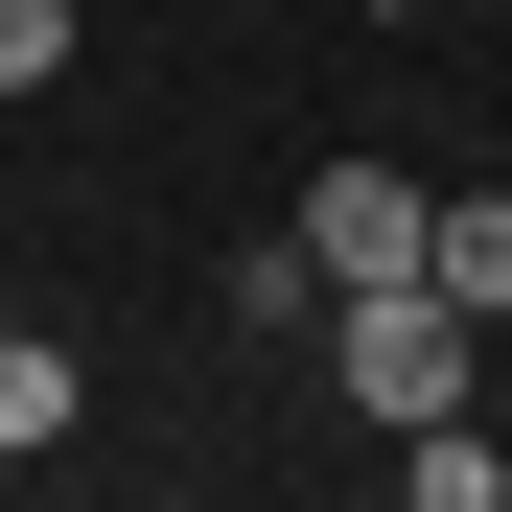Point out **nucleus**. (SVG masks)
<instances>
[{"mask_svg": "<svg viewBox=\"0 0 512 512\" xmlns=\"http://www.w3.org/2000/svg\"><path fill=\"white\" fill-rule=\"evenodd\" d=\"M466 350H489V303H443V280H326V396L373 419H466Z\"/></svg>", "mask_w": 512, "mask_h": 512, "instance_id": "obj_1", "label": "nucleus"}, {"mask_svg": "<svg viewBox=\"0 0 512 512\" xmlns=\"http://www.w3.org/2000/svg\"><path fill=\"white\" fill-rule=\"evenodd\" d=\"M419 210H443V187H396V163H326V187H303V280H419Z\"/></svg>", "mask_w": 512, "mask_h": 512, "instance_id": "obj_2", "label": "nucleus"}, {"mask_svg": "<svg viewBox=\"0 0 512 512\" xmlns=\"http://www.w3.org/2000/svg\"><path fill=\"white\" fill-rule=\"evenodd\" d=\"M70 419H94V373H70V326H24V303H0V466H24V443H70Z\"/></svg>", "mask_w": 512, "mask_h": 512, "instance_id": "obj_3", "label": "nucleus"}, {"mask_svg": "<svg viewBox=\"0 0 512 512\" xmlns=\"http://www.w3.org/2000/svg\"><path fill=\"white\" fill-rule=\"evenodd\" d=\"M419 280H443V303H489V326H512V187H443V210H419Z\"/></svg>", "mask_w": 512, "mask_h": 512, "instance_id": "obj_4", "label": "nucleus"}, {"mask_svg": "<svg viewBox=\"0 0 512 512\" xmlns=\"http://www.w3.org/2000/svg\"><path fill=\"white\" fill-rule=\"evenodd\" d=\"M396 489H419V512H489V489H512V466H489V443H466V419H396Z\"/></svg>", "mask_w": 512, "mask_h": 512, "instance_id": "obj_5", "label": "nucleus"}, {"mask_svg": "<svg viewBox=\"0 0 512 512\" xmlns=\"http://www.w3.org/2000/svg\"><path fill=\"white\" fill-rule=\"evenodd\" d=\"M70 70V0H0V94H47Z\"/></svg>", "mask_w": 512, "mask_h": 512, "instance_id": "obj_6", "label": "nucleus"}, {"mask_svg": "<svg viewBox=\"0 0 512 512\" xmlns=\"http://www.w3.org/2000/svg\"><path fill=\"white\" fill-rule=\"evenodd\" d=\"M396 24H443V0H396Z\"/></svg>", "mask_w": 512, "mask_h": 512, "instance_id": "obj_7", "label": "nucleus"}]
</instances>
